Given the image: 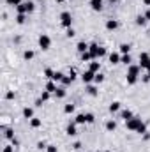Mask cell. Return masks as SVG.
I'll return each mask as SVG.
<instances>
[{
    "label": "cell",
    "instance_id": "83f0119b",
    "mask_svg": "<svg viewBox=\"0 0 150 152\" xmlns=\"http://www.w3.org/2000/svg\"><path fill=\"white\" fill-rule=\"evenodd\" d=\"M64 73H60V71H55V75H53V81H62L64 80Z\"/></svg>",
    "mask_w": 150,
    "mask_h": 152
},
{
    "label": "cell",
    "instance_id": "5b68a950",
    "mask_svg": "<svg viewBox=\"0 0 150 152\" xmlns=\"http://www.w3.org/2000/svg\"><path fill=\"white\" fill-rule=\"evenodd\" d=\"M60 23H62V27L71 28V25H73V16H71V12L64 11V12L60 14Z\"/></svg>",
    "mask_w": 150,
    "mask_h": 152
},
{
    "label": "cell",
    "instance_id": "5bb4252c",
    "mask_svg": "<svg viewBox=\"0 0 150 152\" xmlns=\"http://www.w3.org/2000/svg\"><path fill=\"white\" fill-rule=\"evenodd\" d=\"M66 133H67L69 136H76V134H78V131H76V124H69L67 129H66Z\"/></svg>",
    "mask_w": 150,
    "mask_h": 152
},
{
    "label": "cell",
    "instance_id": "ac0fdd59",
    "mask_svg": "<svg viewBox=\"0 0 150 152\" xmlns=\"http://www.w3.org/2000/svg\"><path fill=\"white\" fill-rule=\"evenodd\" d=\"M41 118H37V117H34V118H30V127H34V129H37V127H41Z\"/></svg>",
    "mask_w": 150,
    "mask_h": 152
},
{
    "label": "cell",
    "instance_id": "4fadbf2b",
    "mask_svg": "<svg viewBox=\"0 0 150 152\" xmlns=\"http://www.w3.org/2000/svg\"><path fill=\"white\" fill-rule=\"evenodd\" d=\"M133 117H134V115H133L131 110H122V112H120V118H124L125 122H127L129 118H133Z\"/></svg>",
    "mask_w": 150,
    "mask_h": 152
},
{
    "label": "cell",
    "instance_id": "277c9868",
    "mask_svg": "<svg viewBox=\"0 0 150 152\" xmlns=\"http://www.w3.org/2000/svg\"><path fill=\"white\" fill-rule=\"evenodd\" d=\"M39 48H41L42 51H48V50L51 48V39H50V36H46V34L39 36Z\"/></svg>",
    "mask_w": 150,
    "mask_h": 152
},
{
    "label": "cell",
    "instance_id": "f5cc1de1",
    "mask_svg": "<svg viewBox=\"0 0 150 152\" xmlns=\"http://www.w3.org/2000/svg\"><path fill=\"white\" fill-rule=\"evenodd\" d=\"M55 2H58V4H62V2H66V0H55Z\"/></svg>",
    "mask_w": 150,
    "mask_h": 152
},
{
    "label": "cell",
    "instance_id": "d6a6232c",
    "mask_svg": "<svg viewBox=\"0 0 150 152\" xmlns=\"http://www.w3.org/2000/svg\"><path fill=\"white\" fill-rule=\"evenodd\" d=\"M73 81H74V80H73L71 76L67 75V76H64V80H62V85H71Z\"/></svg>",
    "mask_w": 150,
    "mask_h": 152
},
{
    "label": "cell",
    "instance_id": "f35d334b",
    "mask_svg": "<svg viewBox=\"0 0 150 152\" xmlns=\"http://www.w3.org/2000/svg\"><path fill=\"white\" fill-rule=\"evenodd\" d=\"M23 2H25V0H7L9 5H16V7H18L20 4H23Z\"/></svg>",
    "mask_w": 150,
    "mask_h": 152
},
{
    "label": "cell",
    "instance_id": "ee69618b",
    "mask_svg": "<svg viewBox=\"0 0 150 152\" xmlns=\"http://www.w3.org/2000/svg\"><path fill=\"white\" fill-rule=\"evenodd\" d=\"M12 149H14V145H5L2 152H12Z\"/></svg>",
    "mask_w": 150,
    "mask_h": 152
},
{
    "label": "cell",
    "instance_id": "ab89813d",
    "mask_svg": "<svg viewBox=\"0 0 150 152\" xmlns=\"http://www.w3.org/2000/svg\"><path fill=\"white\" fill-rule=\"evenodd\" d=\"M136 133H140V134H145V133H147V126H145V124H141V126L138 127V131H136Z\"/></svg>",
    "mask_w": 150,
    "mask_h": 152
},
{
    "label": "cell",
    "instance_id": "816d5d0a",
    "mask_svg": "<svg viewBox=\"0 0 150 152\" xmlns=\"http://www.w3.org/2000/svg\"><path fill=\"white\" fill-rule=\"evenodd\" d=\"M143 4H145V5H150V0H143Z\"/></svg>",
    "mask_w": 150,
    "mask_h": 152
},
{
    "label": "cell",
    "instance_id": "52a82bcc",
    "mask_svg": "<svg viewBox=\"0 0 150 152\" xmlns=\"http://www.w3.org/2000/svg\"><path fill=\"white\" fill-rule=\"evenodd\" d=\"M94 78H95V73H92L90 69H87V71L81 75V80H83V83H87V85H90V83L94 81Z\"/></svg>",
    "mask_w": 150,
    "mask_h": 152
},
{
    "label": "cell",
    "instance_id": "cb8c5ba5",
    "mask_svg": "<svg viewBox=\"0 0 150 152\" xmlns=\"http://www.w3.org/2000/svg\"><path fill=\"white\" fill-rule=\"evenodd\" d=\"M120 51H122L124 55H127V53L131 51V44H127V42H124V44H120Z\"/></svg>",
    "mask_w": 150,
    "mask_h": 152
},
{
    "label": "cell",
    "instance_id": "603a6c76",
    "mask_svg": "<svg viewBox=\"0 0 150 152\" xmlns=\"http://www.w3.org/2000/svg\"><path fill=\"white\" fill-rule=\"evenodd\" d=\"M125 78H127V85H134V83L138 81V76L129 75V73H127V76H125Z\"/></svg>",
    "mask_w": 150,
    "mask_h": 152
},
{
    "label": "cell",
    "instance_id": "d4e9b609",
    "mask_svg": "<svg viewBox=\"0 0 150 152\" xmlns=\"http://www.w3.org/2000/svg\"><path fill=\"white\" fill-rule=\"evenodd\" d=\"M81 60L83 62H90V60H94V57L90 55V51H85V53H81Z\"/></svg>",
    "mask_w": 150,
    "mask_h": 152
},
{
    "label": "cell",
    "instance_id": "9c48e42d",
    "mask_svg": "<svg viewBox=\"0 0 150 152\" xmlns=\"http://www.w3.org/2000/svg\"><path fill=\"white\" fill-rule=\"evenodd\" d=\"M88 46H90V44H87L85 41H79V42L76 44V50H78V51H79V55H81V53L88 51Z\"/></svg>",
    "mask_w": 150,
    "mask_h": 152
},
{
    "label": "cell",
    "instance_id": "74e56055",
    "mask_svg": "<svg viewBox=\"0 0 150 152\" xmlns=\"http://www.w3.org/2000/svg\"><path fill=\"white\" fill-rule=\"evenodd\" d=\"M50 94H51V92H48V90H44V92H42V94H41V99H42V101H44V103H46V101H48V99H50Z\"/></svg>",
    "mask_w": 150,
    "mask_h": 152
},
{
    "label": "cell",
    "instance_id": "7a4b0ae2",
    "mask_svg": "<svg viewBox=\"0 0 150 152\" xmlns=\"http://www.w3.org/2000/svg\"><path fill=\"white\" fill-rule=\"evenodd\" d=\"M18 14H28V12H34V9H36V4L34 2H23V4H20L18 7Z\"/></svg>",
    "mask_w": 150,
    "mask_h": 152
},
{
    "label": "cell",
    "instance_id": "ba28073f",
    "mask_svg": "<svg viewBox=\"0 0 150 152\" xmlns=\"http://www.w3.org/2000/svg\"><path fill=\"white\" fill-rule=\"evenodd\" d=\"M90 7H92V11L99 12L103 9V0H90Z\"/></svg>",
    "mask_w": 150,
    "mask_h": 152
},
{
    "label": "cell",
    "instance_id": "9a60e30c",
    "mask_svg": "<svg viewBox=\"0 0 150 152\" xmlns=\"http://www.w3.org/2000/svg\"><path fill=\"white\" fill-rule=\"evenodd\" d=\"M140 69H141L140 66H133V64H131V66H129V69H127V73H129V75L138 76V75H140Z\"/></svg>",
    "mask_w": 150,
    "mask_h": 152
},
{
    "label": "cell",
    "instance_id": "c3c4849f",
    "mask_svg": "<svg viewBox=\"0 0 150 152\" xmlns=\"http://www.w3.org/2000/svg\"><path fill=\"white\" fill-rule=\"evenodd\" d=\"M143 16L147 18V21H150V9H149V11H147V12H145V14H143Z\"/></svg>",
    "mask_w": 150,
    "mask_h": 152
},
{
    "label": "cell",
    "instance_id": "60d3db41",
    "mask_svg": "<svg viewBox=\"0 0 150 152\" xmlns=\"http://www.w3.org/2000/svg\"><path fill=\"white\" fill-rule=\"evenodd\" d=\"M66 36H67V37H74V36H76L74 28H73V27H71V28H67V34H66Z\"/></svg>",
    "mask_w": 150,
    "mask_h": 152
},
{
    "label": "cell",
    "instance_id": "8992f818",
    "mask_svg": "<svg viewBox=\"0 0 150 152\" xmlns=\"http://www.w3.org/2000/svg\"><path fill=\"white\" fill-rule=\"evenodd\" d=\"M140 67L141 69H147V71H150V55L149 53H140Z\"/></svg>",
    "mask_w": 150,
    "mask_h": 152
},
{
    "label": "cell",
    "instance_id": "4316f807",
    "mask_svg": "<svg viewBox=\"0 0 150 152\" xmlns=\"http://www.w3.org/2000/svg\"><path fill=\"white\" fill-rule=\"evenodd\" d=\"M25 21H27V14H18V16H16V23H18V25H23Z\"/></svg>",
    "mask_w": 150,
    "mask_h": 152
},
{
    "label": "cell",
    "instance_id": "6da1fadb",
    "mask_svg": "<svg viewBox=\"0 0 150 152\" xmlns=\"http://www.w3.org/2000/svg\"><path fill=\"white\" fill-rule=\"evenodd\" d=\"M88 51H90V55L94 57V60H97V58H101V57L106 55V48H103V46H99V44H95V42H92V44L88 46Z\"/></svg>",
    "mask_w": 150,
    "mask_h": 152
},
{
    "label": "cell",
    "instance_id": "f546056e",
    "mask_svg": "<svg viewBox=\"0 0 150 152\" xmlns=\"http://www.w3.org/2000/svg\"><path fill=\"white\" fill-rule=\"evenodd\" d=\"M23 58H25V60H32V58H34V51H32V50H27V51L23 53Z\"/></svg>",
    "mask_w": 150,
    "mask_h": 152
},
{
    "label": "cell",
    "instance_id": "d6986e66",
    "mask_svg": "<svg viewBox=\"0 0 150 152\" xmlns=\"http://www.w3.org/2000/svg\"><path fill=\"white\" fill-rule=\"evenodd\" d=\"M120 62H122V64H125V66H131V62H133V58H131V55L127 53V55H122V58H120Z\"/></svg>",
    "mask_w": 150,
    "mask_h": 152
},
{
    "label": "cell",
    "instance_id": "7dc6e473",
    "mask_svg": "<svg viewBox=\"0 0 150 152\" xmlns=\"http://www.w3.org/2000/svg\"><path fill=\"white\" fill-rule=\"evenodd\" d=\"M11 142H12V145H14V147H18V145H20V140H16V138H12Z\"/></svg>",
    "mask_w": 150,
    "mask_h": 152
},
{
    "label": "cell",
    "instance_id": "8fae6325",
    "mask_svg": "<svg viewBox=\"0 0 150 152\" xmlns=\"http://www.w3.org/2000/svg\"><path fill=\"white\" fill-rule=\"evenodd\" d=\"M57 88H58V87L55 85V81H53V80H50V81L46 83V90H48V92H51V94H55V92H57Z\"/></svg>",
    "mask_w": 150,
    "mask_h": 152
},
{
    "label": "cell",
    "instance_id": "30bf717a",
    "mask_svg": "<svg viewBox=\"0 0 150 152\" xmlns=\"http://www.w3.org/2000/svg\"><path fill=\"white\" fill-rule=\"evenodd\" d=\"M88 69H90L92 73H95V75H97V73H99V69H101V62L92 60V62H90V66H88Z\"/></svg>",
    "mask_w": 150,
    "mask_h": 152
},
{
    "label": "cell",
    "instance_id": "44dd1931",
    "mask_svg": "<svg viewBox=\"0 0 150 152\" xmlns=\"http://www.w3.org/2000/svg\"><path fill=\"white\" fill-rule=\"evenodd\" d=\"M120 58H122V57H120L118 53H111V55H110V62H111V64H120Z\"/></svg>",
    "mask_w": 150,
    "mask_h": 152
},
{
    "label": "cell",
    "instance_id": "7bdbcfd3",
    "mask_svg": "<svg viewBox=\"0 0 150 152\" xmlns=\"http://www.w3.org/2000/svg\"><path fill=\"white\" fill-rule=\"evenodd\" d=\"M5 99H14V92H12V90H9V92L5 94Z\"/></svg>",
    "mask_w": 150,
    "mask_h": 152
},
{
    "label": "cell",
    "instance_id": "2e32d148",
    "mask_svg": "<svg viewBox=\"0 0 150 152\" xmlns=\"http://www.w3.org/2000/svg\"><path fill=\"white\" fill-rule=\"evenodd\" d=\"M147 23H149V21H147V18H145L143 14H140V16L136 18V25H138V27H145Z\"/></svg>",
    "mask_w": 150,
    "mask_h": 152
},
{
    "label": "cell",
    "instance_id": "1f68e13d",
    "mask_svg": "<svg viewBox=\"0 0 150 152\" xmlns=\"http://www.w3.org/2000/svg\"><path fill=\"white\" fill-rule=\"evenodd\" d=\"M53 75H55V71H53V69H50V67H48V69H44V76H46V78L53 80Z\"/></svg>",
    "mask_w": 150,
    "mask_h": 152
},
{
    "label": "cell",
    "instance_id": "d590c367",
    "mask_svg": "<svg viewBox=\"0 0 150 152\" xmlns=\"http://www.w3.org/2000/svg\"><path fill=\"white\" fill-rule=\"evenodd\" d=\"M64 112H66V113H73V112H74V104H66V106H64Z\"/></svg>",
    "mask_w": 150,
    "mask_h": 152
},
{
    "label": "cell",
    "instance_id": "4dcf8cb0",
    "mask_svg": "<svg viewBox=\"0 0 150 152\" xmlns=\"http://www.w3.org/2000/svg\"><path fill=\"white\" fill-rule=\"evenodd\" d=\"M87 92H88V96H97V88L94 85H88L87 87Z\"/></svg>",
    "mask_w": 150,
    "mask_h": 152
},
{
    "label": "cell",
    "instance_id": "ffe728a7",
    "mask_svg": "<svg viewBox=\"0 0 150 152\" xmlns=\"http://www.w3.org/2000/svg\"><path fill=\"white\" fill-rule=\"evenodd\" d=\"M66 94H67V92H66V88H64V87L57 88V92H55V96H57L58 99H64V97H66Z\"/></svg>",
    "mask_w": 150,
    "mask_h": 152
},
{
    "label": "cell",
    "instance_id": "f1b7e54d",
    "mask_svg": "<svg viewBox=\"0 0 150 152\" xmlns=\"http://www.w3.org/2000/svg\"><path fill=\"white\" fill-rule=\"evenodd\" d=\"M85 122H87V117H85V113L76 115V124H85Z\"/></svg>",
    "mask_w": 150,
    "mask_h": 152
},
{
    "label": "cell",
    "instance_id": "f907efd6",
    "mask_svg": "<svg viewBox=\"0 0 150 152\" xmlns=\"http://www.w3.org/2000/svg\"><path fill=\"white\" fill-rule=\"evenodd\" d=\"M73 147H74V149H81V143H79V142H76V143L73 145Z\"/></svg>",
    "mask_w": 150,
    "mask_h": 152
},
{
    "label": "cell",
    "instance_id": "836d02e7",
    "mask_svg": "<svg viewBox=\"0 0 150 152\" xmlns=\"http://www.w3.org/2000/svg\"><path fill=\"white\" fill-rule=\"evenodd\" d=\"M94 81H95V83H103V81H104V75L97 73V75H95V78H94Z\"/></svg>",
    "mask_w": 150,
    "mask_h": 152
},
{
    "label": "cell",
    "instance_id": "e575fe53",
    "mask_svg": "<svg viewBox=\"0 0 150 152\" xmlns=\"http://www.w3.org/2000/svg\"><path fill=\"white\" fill-rule=\"evenodd\" d=\"M85 117H87V124H94V120H95L94 113H85Z\"/></svg>",
    "mask_w": 150,
    "mask_h": 152
},
{
    "label": "cell",
    "instance_id": "681fc988",
    "mask_svg": "<svg viewBox=\"0 0 150 152\" xmlns=\"http://www.w3.org/2000/svg\"><path fill=\"white\" fill-rule=\"evenodd\" d=\"M69 76H71L73 80H74V78H76V71H74V69H71V73H69Z\"/></svg>",
    "mask_w": 150,
    "mask_h": 152
},
{
    "label": "cell",
    "instance_id": "484cf974",
    "mask_svg": "<svg viewBox=\"0 0 150 152\" xmlns=\"http://www.w3.org/2000/svg\"><path fill=\"white\" fill-rule=\"evenodd\" d=\"M117 129V122L115 120H108L106 122V131H115Z\"/></svg>",
    "mask_w": 150,
    "mask_h": 152
},
{
    "label": "cell",
    "instance_id": "b9f144b4",
    "mask_svg": "<svg viewBox=\"0 0 150 152\" xmlns=\"http://www.w3.org/2000/svg\"><path fill=\"white\" fill-rule=\"evenodd\" d=\"M46 152H58V149H57L55 145H48V147H46Z\"/></svg>",
    "mask_w": 150,
    "mask_h": 152
},
{
    "label": "cell",
    "instance_id": "7402d4cb",
    "mask_svg": "<svg viewBox=\"0 0 150 152\" xmlns=\"http://www.w3.org/2000/svg\"><path fill=\"white\" fill-rule=\"evenodd\" d=\"M118 110H120V103H118V101H113L111 104H110V112H111V113H117Z\"/></svg>",
    "mask_w": 150,
    "mask_h": 152
},
{
    "label": "cell",
    "instance_id": "db71d44e",
    "mask_svg": "<svg viewBox=\"0 0 150 152\" xmlns=\"http://www.w3.org/2000/svg\"><path fill=\"white\" fill-rule=\"evenodd\" d=\"M110 2H111V4H115V2H117V0H110Z\"/></svg>",
    "mask_w": 150,
    "mask_h": 152
},
{
    "label": "cell",
    "instance_id": "bcb514c9",
    "mask_svg": "<svg viewBox=\"0 0 150 152\" xmlns=\"http://www.w3.org/2000/svg\"><path fill=\"white\" fill-rule=\"evenodd\" d=\"M46 147H48V145H46L44 142H39V143H37V149H41V151H42V149H46Z\"/></svg>",
    "mask_w": 150,
    "mask_h": 152
},
{
    "label": "cell",
    "instance_id": "7c38bea8",
    "mask_svg": "<svg viewBox=\"0 0 150 152\" xmlns=\"http://www.w3.org/2000/svg\"><path fill=\"white\" fill-rule=\"evenodd\" d=\"M106 28H108V30H117V28H118V21H117V20H108V21H106Z\"/></svg>",
    "mask_w": 150,
    "mask_h": 152
},
{
    "label": "cell",
    "instance_id": "8d00e7d4",
    "mask_svg": "<svg viewBox=\"0 0 150 152\" xmlns=\"http://www.w3.org/2000/svg\"><path fill=\"white\" fill-rule=\"evenodd\" d=\"M5 138L7 140H12L14 138V131L12 129H5Z\"/></svg>",
    "mask_w": 150,
    "mask_h": 152
},
{
    "label": "cell",
    "instance_id": "3957f363",
    "mask_svg": "<svg viewBox=\"0 0 150 152\" xmlns=\"http://www.w3.org/2000/svg\"><path fill=\"white\" fill-rule=\"evenodd\" d=\"M141 124H143V122H141L140 117H133V118H129V120L125 122V127H127L129 131H138V127H140Z\"/></svg>",
    "mask_w": 150,
    "mask_h": 152
},
{
    "label": "cell",
    "instance_id": "f6af8a7d",
    "mask_svg": "<svg viewBox=\"0 0 150 152\" xmlns=\"http://www.w3.org/2000/svg\"><path fill=\"white\" fill-rule=\"evenodd\" d=\"M143 81H145V83H149L150 81V71H147V75L143 76Z\"/></svg>",
    "mask_w": 150,
    "mask_h": 152
},
{
    "label": "cell",
    "instance_id": "11a10c76",
    "mask_svg": "<svg viewBox=\"0 0 150 152\" xmlns=\"http://www.w3.org/2000/svg\"><path fill=\"white\" fill-rule=\"evenodd\" d=\"M103 152H110V151H103Z\"/></svg>",
    "mask_w": 150,
    "mask_h": 152
},
{
    "label": "cell",
    "instance_id": "e0dca14e",
    "mask_svg": "<svg viewBox=\"0 0 150 152\" xmlns=\"http://www.w3.org/2000/svg\"><path fill=\"white\" fill-rule=\"evenodd\" d=\"M23 117L25 118H34V108H23Z\"/></svg>",
    "mask_w": 150,
    "mask_h": 152
}]
</instances>
